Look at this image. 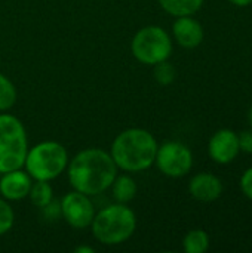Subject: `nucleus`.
Segmentation results:
<instances>
[{"instance_id":"nucleus-1","label":"nucleus","mask_w":252,"mask_h":253,"mask_svg":"<svg viewBox=\"0 0 252 253\" xmlns=\"http://www.w3.org/2000/svg\"><path fill=\"white\" fill-rule=\"evenodd\" d=\"M67 175L73 190L92 197L111 187L117 176V166L108 151L86 148L68 162Z\"/></svg>"},{"instance_id":"nucleus-2","label":"nucleus","mask_w":252,"mask_h":253,"mask_svg":"<svg viewBox=\"0 0 252 253\" xmlns=\"http://www.w3.org/2000/svg\"><path fill=\"white\" fill-rule=\"evenodd\" d=\"M157 148L159 144L149 130L132 127L114 138L110 154L117 169L128 173H138L154 165Z\"/></svg>"},{"instance_id":"nucleus-3","label":"nucleus","mask_w":252,"mask_h":253,"mask_svg":"<svg viewBox=\"0 0 252 253\" xmlns=\"http://www.w3.org/2000/svg\"><path fill=\"white\" fill-rule=\"evenodd\" d=\"M137 228V216L126 203H113L95 213L91 230L97 242L116 246L132 237Z\"/></svg>"},{"instance_id":"nucleus-4","label":"nucleus","mask_w":252,"mask_h":253,"mask_svg":"<svg viewBox=\"0 0 252 253\" xmlns=\"http://www.w3.org/2000/svg\"><path fill=\"white\" fill-rule=\"evenodd\" d=\"M28 153L27 132L21 120L0 113V175L22 169Z\"/></svg>"},{"instance_id":"nucleus-5","label":"nucleus","mask_w":252,"mask_h":253,"mask_svg":"<svg viewBox=\"0 0 252 253\" xmlns=\"http://www.w3.org/2000/svg\"><path fill=\"white\" fill-rule=\"evenodd\" d=\"M68 166V153L56 141H43L28 148L25 157V172L34 181L56 179Z\"/></svg>"},{"instance_id":"nucleus-6","label":"nucleus","mask_w":252,"mask_h":253,"mask_svg":"<svg viewBox=\"0 0 252 253\" xmlns=\"http://www.w3.org/2000/svg\"><path fill=\"white\" fill-rule=\"evenodd\" d=\"M131 50L138 62L153 67L169 59L172 55V40L165 28L147 25L135 33L131 42Z\"/></svg>"},{"instance_id":"nucleus-7","label":"nucleus","mask_w":252,"mask_h":253,"mask_svg":"<svg viewBox=\"0 0 252 253\" xmlns=\"http://www.w3.org/2000/svg\"><path fill=\"white\" fill-rule=\"evenodd\" d=\"M154 163L163 175L169 178H181L192 170L193 154L186 144L168 141L159 145Z\"/></svg>"},{"instance_id":"nucleus-8","label":"nucleus","mask_w":252,"mask_h":253,"mask_svg":"<svg viewBox=\"0 0 252 253\" xmlns=\"http://www.w3.org/2000/svg\"><path fill=\"white\" fill-rule=\"evenodd\" d=\"M61 216L70 227L76 230H83L86 227H91V222L95 216V208L89 196L74 190L62 197Z\"/></svg>"},{"instance_id":"nucleus-9","label":"nucleus","mask_w":252,"mask_h":253,"mask_svg":"<svg viewBox=\"0 0 252 253\" xmlns=\"http://www.w3.org/2000/svg\"><path fill=\"white\" fill-rule=\"evenodd\" d=\"M209 157L218 165L232 163L241 153L238 133L230 129H221L212 135L208 144Z\"/></svg>"},{"instance_id":"nucleus-10","label":"nucleus","mask_w":252,"mask_h":253,"mask_svg":"<svg viewBox=\"0 0 252 253\" xmlns=\"http://www.w3.org/2000/svg\"><path fill=\"white\" fill-rule=\"evenodd\" d=\"M33 178L22 169L3 173L0 179V194L6 200L18 202L28 197Z\"/></svg>"},{"instance_id":"nucleus-11","label":"nucleus","mask_w":252,"mask_h":253,"mask_svg":"<svg viewBox=\"0 0 252 253\" xmlns=\"http://www.w3.org/2000/svg\"><path fill=\"white\" fill-rule=\"evenodd\" d=\"M174 39L184 49H195L203 42V27L202 24L190 16H178L172 25Z\"/></svg>"},{"instance_id":"nucleus-12","label":"nucleus","mask_w":252,"mask_h":253,"mask_svg":"<svg viewBox=\"0 0 252 253\" xmlns=\"http://www.w3.org/2000/svg\"><path fill=\"white\" fill-rule=\"evenodd\" d=\"M189 193L199 202H214L223 194V182L212 173H198L189 182Z\"/></svg>"},{"instance_id":"nucleus-13","label":"nucleus","mask_w":252,"mask_h":253,"mask_svg":"<svg viewBox=\"0 0 252 253\" xmlns=\"http://www.w3.org/2000/svg\"><path fill=\"white\" fill-rule=\"evenodd\" d=\"M160 7L172 16H190L195 15L205 0H157Z\"/></svg>"},{"instance_id":"nucleus-14","label":"nucleus","mask_w":252,"mask_h":253,"mask_svg":"<svg viewBox=\"0 0 252 253\" xmlns=\"http://www.w3.org/2000/svg\"><path fill=\"white\" fill-rule=\"evenodd\" d=\"M111 191H113V197L117 203H129L131 200L135 199L138 187L131 176H128V175L119 176L117 175L111 184Z\"/></svg>"},{"instance_id":"nucleus-15","label":"nucleus","mask_w":252,"mask_h":253,"mask_svg":"<svg viewBox=\"0 0 252 253\" xmlns=\"http://www.w3.org/2000/svg\"><path fill=\"white\" fill-rule=\"evenodd\" d=\"M183 249L186 253H205L209 249V234L205 230H190L184 240Z\"/></svg>"},{"instance_id":"nucleus-16","label":"nucleus","mask_w":252,"mask_h":253,"mask_svg":"<svg viewBox=\"0 0 252 253\" xmlns=\"http://www.w3.org/2000/svg\"><path fill=\"white\" fill-rule=\"evenodd\" d=\"M28 197L31 203L37 208L46 206L50 200H53V190L49 184V181H34L31 184Z\"/></svg>"},{"instance_id":"nucleus-17","label":"nucleus","mask_w":252,"mask_h":253,"mask_svg":"<svg viewBox=\"0 0 252 253\" xmlns=\"http://www.w3.org/2000/svg\"><path fill=\"white\" fill-rule=\"evenodd\" d=\"M16 102V89L9 77L0 73V111L10 110Z\"/></svg>"},{"instance_id":"nucleus-18","label":"nucleus","mask_w":252,"mask_h":253,"mask_svg":"<svg viewBox=\"0 0 252 253\" xmlns=\"http://www.w3.org/2000/svg\"><path fill=\"white\" fill-rule=\"evenodd\" d=\"M153 67H154L153 74H154V79H156V82H157L159 84L168 86V84H171V83L175 80V77H177V70H175V67H174L168 59L163 61V62H159V64H156V65H153Z\"/></svg>"},{"instance_id":"nucleus-19","label":"nucleus","mask_w":252,"mask_h":253,"mask_svg":"<svg viewBox=\"0 0 252 253\" xmlns=\"http://www.w3.org/2000/svg\"><path fill=\"white\" fill-rule=\"evenodd\" d=\"M15 222V213L6 199H0V236L9 233Z\"/></svg>"},{"instance_id":"nucleus-20","label":"nucleus","mask_w":252,"mask_h":253,"mask_svg":"<svg viewBox=\"0 0 252 253\" xmlns=\"http://www.w3.org/2000/svg\"><path fill=\"white\" fill-rule=\"evenodd\" d=\"M42 212L48 221H56L58 218H61V202L50 200L46 206L42 208Z\"/></svg>"},{"instance_id":"nucleus-21","label":"nucleus","mask_w":252,"mask_h":253,"mask_svg":"<svg viewBox=\"0 0 252 253\" xmlns=\"http://www.w3.org/2000/svg\"><path fill=\"white\" fill-rule=\"evenodd\" d=\"M239 187H241V191L244 193V196L252 200V168L247 169L242 173L241 181H239Z\"/></svg>"},{"instance_id":"nucleus-22","label":"nucleus","mask_w":252,"mask_h":253,"mask_svg":"<svg viewBox=\"0 0 252 253\" xmlns=\"http://www.w3.org/2000/svg\"><path fill=\"white\" fill-rule=\"evenodd\" d=\"M238 139H239L241 151L252 154V129L251 130H244V132L238 133Z\"/></svg>"},{"instance_id":"nucleus-23","label":"nucleus","mask_w":252,"mask_h":253,"mask_svg":"<svg viewBox=\"0 0 252 253\" xmlns=\"http://www.w3.org/2000/svg\"><path fill=\"white\" fill-rule=\"evenodd\" d=\"M229 1L238 7H247V6L252 4V0H229Z\"/></svg>"},{"instance_id":"nucleus-24","label":"nucleus","mask_w":252,"mask_h":253,"mask_svg":"<svg viewBox=\"0 0 252 253\" xmlns=\"http://www.w3.org/2000/svg\"><path fill=\"white\" fill-rule=\"evenodd\" d=\"M74 253H94V249L92 248H89V246H77L76 249H74Z\"/></svg>"},{"instance_id":"nucleus-25","label":"nucleus","mask_w":252,"mask_h":253,"mask_svg":"<svg viewBox=\"0 0 252 253\" xmlns=\"http://www.w3.org/2000/svg\"><path fill=\"white\" fill-rule=\"evenodd\" d=\"M248 120H250V125H251V129H252V107L250 108V113H248Z\"/></svg>"}]
</instances>
